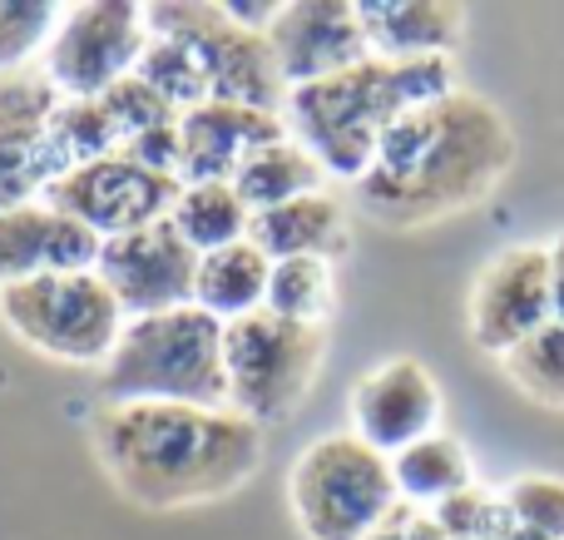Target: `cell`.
I'll use <instances>...</instances> for the list:
<instances>
[{
  "label": "cell",
  "instance_id": "cell-1",
  "mask_svg": "<svg viewBox=\"0 0 564 540\" xmlns=\"http://www.w3.org/2000/svg\"><path fill=\"white\" fill-rule=\"evenodd\" d=\"M516 164V134L490 99L451 89L401 115L357 179V204L377 224L421 228L480 204Z\"/></svg>",
  "mask_w": 564,
  "mask_h": 540
},
{
  "label": "cell",
  "instance_id": "cell-2",
  "mask_svg": "<svg viewBox=\"0 0 564 540\" xmlns=\"http://www.w3.org/2000/svg\"><path fill=\"white\" fill-rule=\"evenodd\" d=\"M95 456L119 496L144 511H184L238 492L263 462V426L234 407L124 402L89 422Z\"/></svg>",
  "mask_w": 564,
  "mask_h": 540
},
{
  "label": "cell",
  "instance_id": "cell-3",
  "mask_svg": "<svg viewBox=\"0 0 564 540\" xmlns=\"http://www.w3.org/2000/svg\"><path fill=\"white\" fill-rule=\"evenodd\" d=\"M451 60H381L367 55L361 65L341 69L317 85L288 89V134L327 169L332 179H351L377 159V144L401 115L451 95Z\"/></svg>",
  "mask_w": 564,
  "mask_h": 540
},
{
  "label": "cell",
  "instance_id": "cell-4",
  "mask_svg": "<svg viewBox=\"0 0 564 540\" xmlns=\"http://www.w3.org/2000/svg\"><path fill=\"white\" fill-rule=\"evenodd\" d=\"M99 392L109 397V407L124 402L228 407L224 323L194 303L129 317L115 353L99 367Z\"/></svg>",
  "mask_w": 564,
  "mask_h": 540
},
{
  "label": "cell",
  "instance_id": "cell-5",
  "mask_svg": "<svg viewBox=\"0 0 564 540\" xmlns=\"http://www.w3.org/2000/svg\"><path fill=\"white\" fill-rule=\"evenodd\" d=\"M288 501L307 540H371L397 506L391 456L351 432L322 436L292 462Z\"/></svg>",
  "mask_w": 564,
  "mask_h": 540
},
{
  "label": "cell",
  "instance_id": "cell-6",
  "mask_svg": "<svg viewBox=\"0 0 564 540\" xmlns=\"http://www.w3.org/2000/svg\"><path fill=\"white\" fill-rule=\"evenodd\" d=\"M0 323L55 363L105 367L129 317L95 268H65V273H40L15 288H0Z\"/></svg>",
  "mask_w": 564,
  "mask_h": 540
},
{
  "label": "cell",
  "instance_id": "cell-7",
  "mask_svg": "<svg viewBox=\"0 0 564 540\" xmlns=\"http://www.w3.org/2000/svg\"><path fill=\"white\" fill-rule=\"evenodd\" d=\"M149 10V35H169L194 55L198 75L208 85V105H253L282 115L288 85H282L273 50L263 35L243 30L228 6L214 0H164Z\"/></svg>",
  "mask_w": 564,
  "mask_h": 540
},
{
  "label": "cell",
  "instance_id": "cell-8",
  "mask_svg": "<svg viewBox=\"0 0 564 540\" xmlns=\"http://www.w3.org/2000/svg\"><path fill=\"white\" fill-rule=\"evenodd\" d=\"M322 367V327H302L263 313L224 327V372L228 407L253 426L282 422L302 407L312 377Z\"/></svg>",
  "mask_w": 564,
  "mask_h": 540
},
{
  "label": "cell",
  "instance_id": "cell-9",
  "mask_svg": "<svg viewBox=\"0 0 564 540\" xmlns=\"http://www.w3.org/2000/svg\"><path fill=\"white\" fill-rule=\"evenodd\" d=\"M149 50V10L134 0L65 6L45 45V85L59 99H99L139 69Z\"/></svg>",
  "mask_w": 564,
  "mask_h": 540
},
{
  "label": "cell",
  "instance_id": "cell-10",
  "mask_svg": "<svg viewBox=\"0 0 564 540\" xmlns=\"http://www.w3.org/2000/svg\"><path fill=\"white\" fill-rule=\"evenodd\" d=\"M178 188L184 184L174 174H164V169H149L124 154H105V159H89V164H75L69 174H59L40 198L105 244V238L164 224L174 214Z\"/></svg>",
  "mask_w": 564,
  "mask_h": 540
},
{
  "label": "cell",
  "instance_id": "cell-11",
  "mask_svg": "<svg viewBox=\"0 0 564 540\" xmlns=\"http://www.w3.org/2000/svg\"><path fill=\"white\" fill-rule=\"evenodd\" d=\"M95 273L105 278V288L124 307V317H149V313H169V307L194 303L198 253L164 218V224L105 238L95 258Z\"/></svg>",
  "mask_w": 564,
  "mask_h": 540
},
{
  "label": "cell",
  "instance_id": "cell-12",
  "mask_svg": "<svg viewBox=\"0 0 564 540\" xmlns=\"http://www.w3.org/2000/svg\"><path fill=\"white\" fill-rule=\"evenodd\" d=\"M555 323V288H550V248L520 244L490 258L470 293V337L480 353L506 357L530 333Z\"/></svg>",
  "mask_w": 564,
  "mask_h": 540
},
{
  "label": "cell",
  "instance_id": "cell-13",
  "mask_svg": "<svg viewBox=\"0 0 564 540\" xmlns=\"http://www.w3.org/2000/svg\"><path fill=\"white\" fill-rule=\"evenodd\" d=\"M268 50L288 89L332 79L371 55L361 15L347 0H282L268 30Z\"/></svg>",
  "mask_w": 564,
  "mask_h": 540
},
{
  "label": "cell",
  "instance_id": "cell-14",
  "mask_svg": "<svg viewBox=\"0 0 564 540\" xmlns=\"http://www.w3.org/2000/svg\"><path fill=\"white\" fill-rule=\"evenodd\" d=\"M441 422V387L416 357H391L371 367L351 392V436L381 456L406 452Z\"/></svg>",
  "mask_w": 564,
  "mask_h": 540
},
{
  "label": "cell",
  "instance_id": "cell-15",
  "mask_svg": "<svg viewBox=\"0 0 564 540\" xmlns=\"http://www.w3.org/2000/svg\"><path fill=\"white\" fill-rule=\"evenodd\" d=\"M288 139V119L253 105H198L178 115V184H234L258 149Z\"/></svg>",
  "mask_w": 564,
  "mask_h": 540
},
{
  "label": "cell",
  "instance_id": "cell-16",
  "mask_svg": "<svg viewBox=\"0 0 564 540\" xmlns=\"http://www.w3.org/2000/svg\"><path fill=\"white\" fill-rule=\"evenodd\" d=\"M59 95L45 75H6L0 79V208L30 204L45 194V129Z\"/></svg>",
  "mask_w": 564,
  "mask_h": 540
},
{
  "label": "cell",
  "instance_id": "cell-17",
  "mask_svg": "<svg viewBox=\"0 0 564 540\" xmlns=\"http://www.w3.org/2000/svg\"><path fill=\"white\" fill-rule=\"evenodd\" d=\"M99 238L50 208L45 198L0 208V288H15L40 273H65V268H95Z\"/></svg>",
  "mask_w": 564,
  "mask_h": 540
},
{
  "label": "cell",
  "instance_id": "cell-18",
  "mask_svg": "<svg viewBox=\"0 0 564 540\" xmlns=\"http://www.w3.org/2000/svg\"><path fill=\"white\" fill-rule=\"evenodd\" d=\"M357 15L381 60H451L466 30V10L451 0H367Z\"/></svg>",
  "mask_w": 564,
  "mask_h": 540
},
{
  "label": "cell",
  "instance_id": "cell-19",
  "mask_svg": "<svg viewBox=\"0 0 564 540\" xmlns=\"http://www.w3.org/2000/svg\"><path fill=\"white\" fill-rule=\"evenodd\" d=\"M248 238L273 263H282V258H327L332 263L347 248V214H341V204L332 194H307L253 214Z\"/></svg>",
  "mask_w": 564,
  "mask_h": 540
},
{
  "label": "cell",
  "instance_id": "cell-20",
  "mask_svg": "<svg viewBox=\"0 0 564 540\" xmlns=\"http://www.w3.org/2000/svg\"><path fill=\"white\" fill-rule=\"evenodd\" d=\"M268 278H273V258L243 238V244L214 248L198 253V273H194V307H204L218 323H238L268 307Z\"/></svg>",
  "mask_w": 564,
  "mask_h": 540
},
{
  "label": "cell",
  "instance_id": "cell-21",
  "mask_svg": "<svg viewBox=\"0 0 564 540\" xmlns=\"http://www.w3.org/2000/svg\"><path fill=\"white\" fill-rule=\"evenodd\" d=\"M391 482H397V496L416 506H446L470 492V456L456 436L431 432L391 456Z\"/></svg>",
  "mask_w": 564,
  "mask_h": 540
},
{
  "label": "cell",
  "instance_id": "cell-22",
  "mask_svg": "<svg viewBox=\"0 0 564 540\" xmlns=\"http://www.w3.org/2000/svg\"><path fill=\"white\" fill-rule=\"evenodd\" d=\"M322 179H327V169L288 134V139H278V144L258 149V154L234 174V188L248 204V214H263V208L292 204V198L322 194Z\"/></svg>",
  "mask_w": 564,
  "mask_h": 540
},
{
  "label": "cell",
  "instance_id": "cell-23",
  "mask_svg": "<svg viewBox=\"0 0 564 540\" xmlns=\"http://www.w3.org/2000/svg\"><path fill=\"white\" fill-rule=\"evenodd\" d=\"M169 224L184 234V244L194 253H214V248L243 244L253 214H248V204L238 198L234 184H184L174 198Z\"/></svg>",
  "mask_w": 564,
  "mask_h": 540
},
{
  "label": "cell",
  "instance_id": "cell-24",
  "mask_svg": "<svg viewBox=\"0 0 564 540\" xmlns=\"http://www.w3.org/2000/svg\"><path fill=\"white\" fill-rule=\"evenodd\" d=\"M337 303V278L327 258H282L268 278V313L302 327H322Z\"/></svg>",
  "mask_w": 564,
  "mask_h": 540
},
{
  "label": "cell",
  "instance_id": "cell-25",
  "mask_svg": "<svg viewBox=\"0 0 564 540\" xmlns=\"http://www.w3.org/2000/svg\"><path fill=\"white\" fill-rule=\"evenodd\" d=\"M506 377L540 407H564V323H545L540 333H530L520 347H510Z\"/></svg>",
  "mask_w": 564,
  "mask_h": 540
},
{
  "label": "cell",
  "instance_id": "cell-26",
  "mask_svg": "<svg viewBox=\"0 0 564 540\" xmlns=\"http://www.w3.org/2000/svg\"><path fill=\"white\" fill-rule=\"evenodd\" d=\"M59 10L50 0H0V79L20 75L30 55H45L50 35L59 25Z\"/></svg>",
  "mask_w": 564,
  "mask_h": 540
},
{
  "label": "cell",
  "instance_id": "cell-27",
  "mask_svg": "<svg viewBox=\"0 0 564 540\" xmlns=\"http://www.w3.org/2000/svg\"><path fill=\"white\" fill-rule=\"evenodd\" d=\"M510 531L535 540H564V482L555 476H520L506 492Z\"/></svg>",
  "mask_w": 564,
  "mask_h": 540
},
{
  "label": "cell",
  "instance_id": "cell-28",
  "mask_svg": "<svg viewBox=\"0 0 564 540\" xmlns=\"http://www.w3.org/2000/svg\"><path fill=\"white\" fill-rule=\"evenodd\" d=\"M550 288H555V317L564 323V234L550 244Z\"/></svg>",
  "mask_w": 564,
  "mask_h": 540
}]
</instances>
